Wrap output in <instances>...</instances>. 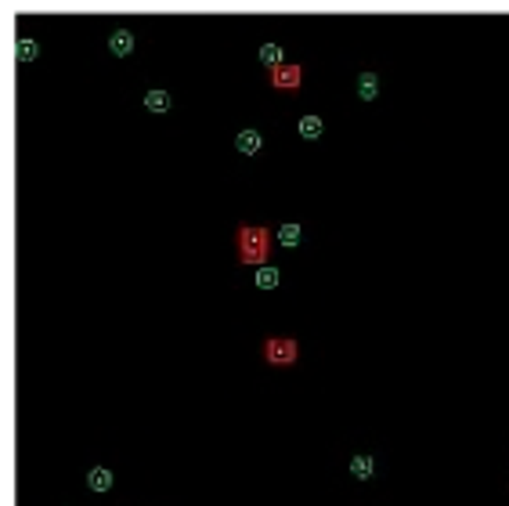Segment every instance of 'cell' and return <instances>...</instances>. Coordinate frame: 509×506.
<instances>
[{"instance_id": "6da1fadb", "label": "cell", "mask_w": 509, "mask_h": 506, "mask_svg": "<svg viewBox=\"0 0 509 506\" xmlns=\"http://www.w3.org/2000/svg\"><path fill=\"white\" fill-rule=\"evenodd\" d=\"M235 249H239V261L242 264H268L271 257V232L261 225H242L235 232Z\"/></svg>"}, {"instance_id": "7a4b0ae2", "label": "cell", "mask_w": 509, "mask_h": 506, "mask_svg": "<svg viewBox=\"0 0 509 506\" xmlns=\"http://www.w3.org/2000/svg\"><path fill=\"white\" fill-rule=\"evenodd\" d=\"M300 358V343L293 336H268L264 340V362L268 365H293Z\"/></svg>"}, {"instance_id": "3957f363", "label": "cell", "mask_w": 509, "mask_h": 506, "mask_svg": "<svg viewBox=\"0 0 509 506\" xmlns=\"http://www.w3.org/2000/svg\"><path fill=\"white\" fill-rule=\"evenodd\" d=\"M268 76H271V87H278V90H300V83H304V66L285 61V66L271 69Z\"/></svg>"}, {"instance_id": "277c9868", "label": "cell", "mask_w": 509, "mask_h": 506, "mask_svg": "<svg viewBox=\"0 0 509 506\" xmlns=\"http://www.w3.org/2000/svg\"><path fill=\"white\" fill-rule=\"evenodd\" d=\"M261 145H264V134L257 131V126H246V131L235 134V148H239L242 155H257Z\"/></svg>"}, {"instance_id": "5b68a950", "label": "cell", "mask_w": 509, "mask_h": 506, "mask_svg": "<svg viewBox=\"0 0 509 506\" xmlns=\"http://www.w3.org/2000/svg\"><path fill=\"white\" fill-rule=\"evenodd\" d=\"M358 98H361V102H376V98H379V73H376V69L358 73Z\"/></svg>"}, {"instance_id": "8992f818", "label": "cell", "mask_w": 509, "mask_h": 506, "mask_svg": "<svg viewBox=\"0 0 509 506\" xmlns=\"http://www.w3.org/2000/svg\"><path fill=\"white\" fill-rule=\"evenodd\" d=\"M297 131H300V138H304V141H318V138H322V131H325V123H322V116L307 112V116H300Z\"/></svg>"}, {"instance_id": "52a82bcc", "label": "cell", "mask_w": 509, "mask_h": 506, "mask_svg": "<svg viewBox=\"0 0 509 506\" xmlns=\"http://www.w3.org/2000/svg\"><path fill=\"white\" fill-rule=\"evenodd\" d=\"M109 51H112L116 58L131 54V51H134V33H131V29H116V33L109 37Z\"/></svg>"}, {"instance_id": "ba28073f", "label": "cell", "mask_w": 509, "mask_h": 506, "mask_svg": "<svg viewBox=\"0 0 509 506\" xmlns=\"http://www.w3.org/2000/svg\"><path fill=\"white\" fill-rule=\"evenodd\" d=\"M253 282H257V290H275L278 282H282V271H278L275 264H261V268H257V278H253Z\"/></svg>"}, {"instance_id": "9c48e42d", "label": "cell", "mask_w": 509, "mask_h": 506, "mask_svg": "<svg viewBox=\"0 0 509 506\" xmlns=\"http://www.w3.org/2000/svg\"><path fill=\"white\" fill-rule=\"evenodd\" d=\"M87 485H90V492H109V488H112V470L94 466V470L87 473Z\"/></svg>"}, {"instance_id": "30bf717a", "label": "cell", "mask_w": 509, "mask_h": 506, "mask_svg": "<svg viewBox=\"0 0 509 506\" xmlns=\"http://www.w3.org/2000/svg\"><path fill=\"white\" fill-rule=\"evenodd\" d=\"M275 239H278L282 246H297V242L304 239V232H300V225H297V220H285V225L275 232Z\"/></svg>"}, {"instance_id": "8fae6325", "label": "cell", "mask_w": 509, "mask_h": 506, "mask_svg": "<svg viewBox=\"0 0 509 506\" xmlns=\"http://www.w3.org/2000/svg\"><path fill=\"white\" fill-rule=\"evenodd\" d=\"M351 473H354L358 481H369L372 473H376V459L372 456H354L351 459Z\"/></svg>"}, {"instance_id": "7c38bea8", "label": "cell", "mask_w": 509, "mask_h": 506, "mask_svg": "<svg viewBox=\"0 0 509 506\" xmlns=\"http://www.w3.org/2000/svg\"><path fill=\"white\" fill-rule=\"evenodd\" d=\"M145 109H148V112H167V109H170V94L159 90V87L148 90V94H145Z\"/></svg>"}, {"instance_id": "4fadbf2b", "label": "cell", "mask_w": 509, "mask_h": 506, "mask_svg": "<svg viewBox=\"0 0 509 506\" xmlns=\"http://www.w3.org/2000/svg\"><path fill=\"white\" fill-rule=\"evenodd\" d=\"M261 61H264L268 69H278V66H285V54H282L278 44H264L261 47Z\"/></svg>"}, {"instance_id": "5bb4252c", "label": "cell", "mask_w": 509, "mask_h": 506, "mask_svg": "<svg viewBox=\"0 0 509 506\" xmlns=\"http://www.w3.org/2000/svg\"><path fill=\"white\" fill-rule=\"evenodd\" d=\"M15 54H18V61H33V58L40 54V47H37L33 37H22V40L15 44Z\"/></svg>"}]
</instances>
